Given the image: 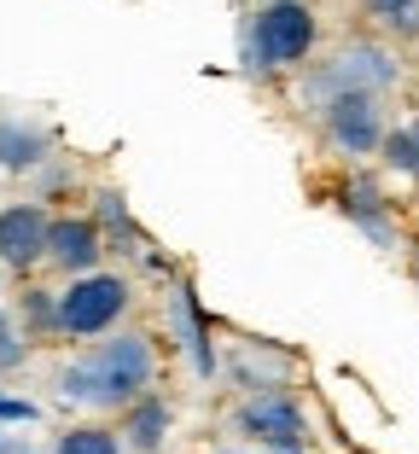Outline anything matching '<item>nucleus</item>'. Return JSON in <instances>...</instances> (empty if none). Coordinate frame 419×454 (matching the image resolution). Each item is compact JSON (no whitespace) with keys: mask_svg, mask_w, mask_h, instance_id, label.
<instances>
[{"mask_svg":"<svg viewBox=\"0 0 419 454\" xmlns=\"http://www.w3.org/2000/svg\"><path fill=\"white\" fill-rule=\"evenodd\" d=\"M151 373H158L151 338L111 333L105 344L81 349L65 373H58V390H65V402H88V408H135L151 390Z\"/></svg>","mask_w":419,"mask_h":454,"instance_id":"obj_1","label":"nucleus"},{"mask_svg":"<svg viewBox=\"0 0 419 454\" xmlns=\"http://www.w3.org/2000/svg\"><path fill=\"white\" fill-rule=\"evenodd\" d=\"M128 315V280L117 274H81L58 292V333L65 338H105Z\"/></svg>","mask_w":419,"mask_h":454,"instance_id":"obj_2","label":"nucleus"},{"mask_svg":"<svg viewBox=\"0 0 419 454\" xmlns=\"http://www.w3.org/2000/svg\"><path fill=\"white\" fill-rule=\"evenodd\" d=\"M396 82V59L384 47H367V41H350L344 53H332L321 70L309 76V99L332 106L344 94H384Z\"/></svg>","mask_w":419,"mask_h":454,"instance_id":"obj_3","label":"nucleus"},{"mask_svg":"<svg viewBox=\"0 0 419 454\" xmlns=\"http://www.w3.org/2000/svg\"><path fill=\"white\" fill-rule=\"evenodd\" d=\"M314 47V12L309 6H262L257 18H251V41H244V53H251V65H298V59H309Z\"/></svg>","mask_w":419,"mask_h":454,"instance_id":"obj_4","label":"nucleus"},{"mask_svg":"<svg viewBox=\"0 0 419 454\" xmlns=\"http://www.w3.org/2000/svg\"><path fill=\"white\" fill-rule=\"evenodd\" d=\"M239 431L280 454H303V442H309V419H303L298 396H285V390H257L239 408Z\"/></svg>","mask_w":419,"mask_h":454,"instance_id":"obj_5","label":"nucleus"},{"mask_svg":"<svg viewBox=\"0 0 419 454\" xmlns=\"http://www.w3.org/2000/svg\"><path fill=\"white\" fill-rule=\"evenodd\" d=\"M326 117V134L338 140L350 158H367V152H379L384 146V111H379V94H344L332 99V106H321Z\"/></svg>","mask_w":419,"mask_h":454,"instance_id":"obj_6","label":"nucleus"},{"mask_svg":"<svg viewBox=\"0 0 419 454\" xmlns=\"http://www.w3.org/2000/svg\"><path fill=\"white\" fill-rule=\"evenodd\" d=\"M99 256H105V245H99V227L94 222H81V215H58V222L47 227V262L65 268L70 280L99 274Z\"/></svg>","mask_w":419,"mask_h":454,"instance_id":"obj_7","label":"nucleus"},{"mask_svg":"<svg viewBox=\"0 0 419 454\" xmlns=\"http://www.w3.org/2000/svg\"><path fill=\"white\" fill-rule=\"evenodd\" d=\"M47 210L41 204H6L0 210V262L29 268L35 256H47Z\"/></svg>","mask_w":419,"mask_h":454,"instance_id":"obj_8","label":"nucleus"},{"mask_svg":"<svg viewBox=\"0 0 419 454\" xmlns=\"http://www.w3.org/2000/svg\"><path fill=\"white\" fill-rule=\"evenodd\" d=\"M163 431H169V402L146 390V396L128 408V419H122V437H128V449H135V454H158L163 449Z\"/></svg>","mask_w":419,"mask_h":454,"instance_id":"obj_9","label":"nucleus"},{"mask_svg":"<svg viewBox=\"0 0 419 454\" xmlns=\"http://www.w3.org/2000/svg\"><path fill=\"white\" fill-rule=\"evenodd\" d=\"M169 315L181 321V338H187V356H192V367H198V373L210 379V373H216V349H210V333H204V315H198V303H192V292H187V286L175 292Z\"/></svg>","mask_w":419,"mask_h":454,"instance_id":"obj_10","label":"nucleus"},{"mask_svg":"<svg viewBox=\"0 0 419 454\" xmlns=\"http://www.w3.org/2000/svg\"><path fill=\"white\" fill-rule=\"evenodd\" d=\"M41 158H47V134L24 129V122H0V163L6 169H29Z\"/></svg>","mask_w":419,"mask_h":454,"instance_id":"obj_11","label":"nucleus"},{"mask_svg":"<svg viewBox=\"0 0 419 454\" xmlns=\"http://www.w3.org/2000/svg\"><path fill=\"white\" fill-rule=\"evenodd\" d=\"M53 454H122V437L105 426H70L65 437L53 442Z\"/></svg>","mask_w":419,"mask_h":454,"instance_id":"obj_12","label":"nucleus"},{"mask_svg":"<svg viewBox=\"0 0 419 454\" xmlns=\"http://www.w3.org/2000/svg\"><path fill=\"white\" fill-rule=\"evenodd\" d=\"M367 12L391 35H419V0H367Z\"/></svg>","mask_w":419,"mask_h":454,"instance_id":"obj_13","label":"nucleus"},{"mask_svg":"<svg viewBox=\"0 0 419 454\" xmlns=\"http://www.w3.org/2000/svg\"><path fill=\"white\" fill-rule=\"evenodd\" d=\"M384 163L391 169H402V175H419V122H407V129H396V134H384Z\"/></svg>","mask_w":419,"mask_h":454,"instance_id":"obj_14","label":"nucleus"},{"mask_svg":"<svg viewBox=\"0 0 419 454\" xmlns=\"http://www.w3.org/2000/svg\"><path fill=\"white\" fill-rule=\"evenodd\" d=\"M24 321H29V333H58V297L53 292H24Z\"/></svg>","mask_w":419,"mask_h":454,"instance_id":"obj_15","label":"nucleus"},{"mask_svg":"<svg viewBox=\"0 0 419 454\" xmlns=\"http://www.w3.org/2000/svg\"><path fill=\"white\" fill-rule=\"evenodd\" d=\"M35 419H41V408H35V402L6 396V390H0V426H35Z\"/></svg>","mask_w":419,"mask_h":454,"instance_id":"obj_16","label":"nucleus"},{"mask_svg":"<svg viewBox=\"0 0 419 454\" xmlns=\"http://www.w3.org/2000/svg\"><path fill=\"white\" fill-rule=\"evenodd\" d=\"M0 367H24V338L6 315H0Z\"/></svg>","mask_w":419,"mask_h":454,"instance_id":"obj_17","label":"nucleus"},{"mask_svg":"<svg viewBox=\"0 0 419 454\" xmlns=\"http://www.w3.org/2000/svg\"><path fill=\"white\" fill-rule=\"evenodd\" d=\"M99 215H105V222L117 227V233H128V222H122V199H117V192H105V199H99Z\"/></svg>","mask_w":419,"mask_h":454,"instance_id":"obj_18","label":"nucleus"},{"mask_svg":"<svg viewBox=\"0 0 419 454\" xmlns=\"http://www.w3.org/2000/svg\"><path fill=\"white\" fill-rule=\"evenodd\" d=\"M0 454H24V442H18V437H6V431H0Z\"/></svg>","mask_w":419,"mask_h":454,"instance_id":"obj_19","label":"nucleus"},{"mask_svg":"<svg viewBox=\"0 0 419 454\" xmlns=\"http://www.w3.org/2000/svg\"><path fill=\"white\" fill-rule=\"evenodd\" d=\"M262 6H303V0H262Z\"/></svg>","mask_w":419,"mask_h":454,"instance_id":"obj_20","label":"nucleus"}]
</instances>
